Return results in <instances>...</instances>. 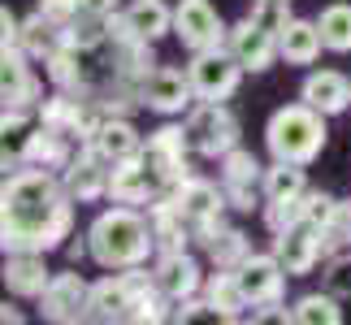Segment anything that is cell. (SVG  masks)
<instances>
[{
  "instance_id": "obj_16",
  "label": "cell",
  "mask_w": 351,
  "mask_h": 325,
  "mask_svg": "<svg viewBox=\"0 0 351 325\" xmlns=\"http://www.w3.org/2000/svg\"><path fill=\"white\" fill-rule=\"evenodd\" d=\"M156 195H165V186H160V178L152 173V165L139 156H126L117 160L113 173H109V200L113 204H134V208H147Z\"/></svg>"
},
{
  "instance_id": "obj_21",
  "label": "cell",
  "mask_w": 351,
  "mask_h": 325,
  "mask_svg": "<svg viewBox=\"0 0 351 325\" xmlns=\"http://www.w3.org/2000/svg\"><path fill=\"white\" fill-rule=\"evenodd\" d=\"M31 108H0V169H22L31 156V134H35Z\"/></svg>"
},
{
  "instance_id": "obj_18",
  "label": "cell",
  "mask_w": 351,
  "mask_h": 325,
  "mask_svg": "<svg viewBox=\"0 0 351 325\" xmlns=\"http://www.w3.org/2000/svg\"><path fill=\"white\" fill-rule=\"evenodd\" d=\"M0 282H5V291L13 295V300H39L44 287L52 282L48 252H5Z\"/></svg>"
},
{
  "instance_id": "obj_36",
  "label": "cell",
  "mask_w": 351,
  "mask_h": 325,
  "mask_svg": "<svg viewBox=\"0 0 351 325\" xmlns=\"http://www.w3.org/2000/svg\"><path fill=\"white\" fill-rule=\"evenodd\" d=\"M217 178L221 182H261L265 178V165H261V156L247 152V147H230L221 160H217Z\"/></svg>"
},
{
  "instance_id": "obj_39",
  "label": "cell",
  "mask_w": 351,
  "mask_h": 325,
  "mask_svg": "<svg viewBox=\"0 0 351 325\" xmlns=\"http://www.w3.org/2000/svg\"><path fill=\"white\" fill-rule=\"evenodd\" d=\"M252 18L261 22V26H269V31H282L295 13H291V0H252Z\"/></svg>"
},
{
  "instance_id": "obj_8",
  "label": "cell",
  "mask_w": 351,
  "mask_h": 325,
  "mask_svg": "<svg viewBox=\"0 0 351 325\" xmlns=\"http://www.w3.org/2000/svg\"><path fill=\"white\" fill-rule=\"evenodd\" d=\"M87 300H91V282L78 274V269H61L52 274V282L39 295V321H52V325H78L87 321Z\"/></svg>"
},
{
  "instance_id": "obj_20",
  "label": "cell",
  "mask_w": 351,
  "mask_h": 325,
  "mask_svg": "<svg viewBox=\"0 0 351 325\" xmlns=\"http://www.w3.org/2000/svg\"><path fill=\"white\" fill-rule=\"evenodd\" d=\"M300 100L321 108L326 117H339L351 108V74L339 70H308L300 83Z\"/></svg>"
},
{
  "instance_id": "obj_35",
  "label": "cell",
  "mask_w": 351,
  "mask_h": 325,
  "mask_svg": "<svg viewBox=\"0 0 351 325\" xmlns=\"http://www.w3.org/2000/svg\"><path fill=\"white\" fill-rule=\"evenodd\" d=\"M347 248H351V200L339 195V204H334L330 221L321 226V252H326V261H330V256H339V252H347Z\"/></svg>"
},
{
  "instance_id": "obj_27",
  "label": "cell",
  "mask_w": 351,
  "mask_h": 325,
  "mask_svg": "<svg viewBox=\"0 0 351 325\" xmlns=\"http://www.w3.org/2000/svg\"><path fill=\"white\" fill-rule=\"evenodd\" d=\"M208 300V308L217 313V321H243L247 317V300H243V287L234 278V269H213L204 278V291H199Z\"/></svg>"
},
{
  "instance_id": "obj_37",
  "label": "cell",
  "mask_w": 351,
  "mask_h": 325,
  "mask_svg": "<svg viewBox=\"0 0 351 325\" xmlns=\"http://www.w3.org/2000/svg\"><path fill=\"white\" fill-rule=\"evenodd\" d=\"M226 186V204L239 217H252V213H265V191L261 182H221Z\"/></svg>"
},
{
  "instance_id": "obj_44",
  "label": "cell",
  "mask_w": 351,
  "mask_h": 325,
  "mask_svg": "<svg viewBox=\"0 0 351 325\" xmlns=\"http://www.w3.org/2000/svg\"><path fill=\"white\" fill-rule=\"evenodd\" d=\"M22 321H26L22 308H13L9 300H0V325H22Z\"/></svg>"
},
{
  "instance_id": "obj_22",
  "label": "cell",
  "mask_w": 351,
  "mask_h": 325,
  "mask_svg": "<svg viewBox=\"0 0 351 325\" xmlns=\"http://www.w3.org/2000/svg\"><path fill=\"white\" fill-rule=\"evenodd\" d=\"M321 52H326V39H321L317 18H291L278 31V57L287 65H317Z\"/></svg>"
},
{
  "instance_id": "obj_11",
  "label": "cell",
  "mask_w": 351,
  "mask_h": 325,
  "mask_svg": "<svg viewBox=\"0 0 351 325\" xmlns=\"http://www.w3.org/2000/svg\"><path fill=\"white\" fill-rule=\"evenodd\" d=\"M195 104V87L186 78V65H156L143 78V108L156 117H186Z\"/></svg>"
},
{
  "instance_id": "obj_31",
  "label": "cell",
  "mask_w": 351,
  "mask_h": 325,
  "mask_svg": "<svg viewBox=\"0 0 351 325\" xmlns=\"http://www.w3.org/2000/svg\"><path fill=\"white\" fill-rule=\"evenodd\" d=\"M261 191H265V204L274 200H295L308 191V165H291V160H269L265 165V178H261Z\"/></svg>"
},
{
  "instance_id": "obj_3",
  "label": "cell",
  "mask_w": 351,
  "mask_h": 325,
  "mask_svg": "<svg viewBox=\"0 0 351 325\" xmlns=\"http://www.w3.org/2000/svg\"><path fill=\"white\" fill-rule=\"evenodd\" d=\"M326 113L304 100H291L274 108V117L265 121V147L274 160H291V165H313L330 143V126Z\"/></svg>"
},
{
  "instance_id": "obj_13",
  "label": "cell",
  "mask_w": 351,
  "mask_h": 325,
  "mask_svg": "<svg viewBox=\"0 0 351 325\" xmlns=\"http://www.w3.org/2000/svg\"><path fill=\"white\" fill-rule=\"evenodd\" d=\"M152 278H156V287L169 295L173 304L178 300H191V295L204 291V265H199V256L186 248V252H156L152 256Z\"/></svg>"
},
{
  "instance_id": "obj_25",
  "label": "cell",
  "mask_w": 351,
  "mask_h": 325,
  "mask_svg": "<svg viewBox=\"0 0 351 325\" xmlns=\"http://www.w3.org/2000/svg\"><path fill=\"white\" fill-rule=\"evenodd\" d=\"M143 139L147 134H139V126H134L130 117H104L91 143H96V152L109 160V165H117V160H126V156H139Z\"/></svg>"
},
{
  "instance_id": "obj_42",
  "label": "cell",
  "mask_w": 351,
  "mask_h": 325,
  "mask_svg": "<svg viewBox=\"0 0 351 325\" xmlns=\"http://www.w3.org/2000/svg\"><path fill=\"white\" fill-rule=\"evenodd\" d=\"M65 261H70V265H83V261H91V243H87V230H83V234H78V230H74V234L70 239H65Z\"/></svg>"
},
{
  "instance_id": "obj_32",
  "label": "cell",
  "mask_w": 351,
  "mask_h": 325,
  "mask_svg": "<svg viewBox=\"0 0 351 325\" xmlns=\"http://www.w3.org/2000/svg\"><path fill=\"white\" fill-rule=\"evenodd\" d=\"M317 26H321V39H326V52L347 57L351 52V5L347 0H330V5L317 13Z\"/></svg>"
},
{
  "instance_id": "obj_7",
  "label": "cell",
  "mask_w": 351,
  "mask_h": 325,
  "mask_svg": "<svg viewBox=\"0 0 351 325\" xmlns=\"http://www.w3.org/2000/svg\"><path fill=\"white\" fill-rule=\"evenodd\" d=\"M243 65L230 52V44H217V48H199L191 52L186 61V78L195 87V100H234V91L243 87Z\"/></svg>"
},
{
  "instance_id": "obj_14",
  "label": "cell",
  "mask_w": 351,
  "mask_h": 325,
  "mask_svg": "<svg viewBox=\"0 0 351 325\" xmlns=\"http://www.w3.org/2000/svg\"><path fill=\"white\" fill-rule=\"evenodd\" d=\"M44 83L35 78V61L22 48L0 52V108H39Z\"/></svg>"
},
{
  "instance_id": "obj_4",
  "label": "cell",
  "mask_w": 351,
  "mask_h": 325,
  "mask_svg": "<svg viewBox=\"0 0 351 325\" xmlns=\"http://www.w3.org/2000/svg\"><path fill=\"white\" fill-rule=\"evenodd\" d=\"M169 200L186 217V226H191V243H195L199 252H208L213 243L230 230V217H226V213H230V204H226L221 178L213 182V178H204V173H186L182 182L169 186Z\"/></svg>"
},
{
  "instance_id": "obj_19",
  "label": "cell",
  "mask_w": 351,
  "mask_h": 325,
  "mask_svg": "<svg viewBox=\"0 0 351 325\" xmlns=\"http://www.w3.org/2000/svg\"><path fill=\"white\" fill-rule=\"evenodd\" d=\"M126 308H130V278H126V269H104V278L91 282L87 321H96V325L126 321Z\"/></svg>"
},
{
  "instance_id": "obj_41",
  "label": "cell",
  "mask_w": 351,
  "mask_h": 325,
  "mask_svg": "<svg viewBox=\"0 0 351 325\" xmlns=\"http://www.w3.org/2000/svg\"><path fill=\"white\" fill-rule=\"evenodd\" d=\"M39 13L65 26V22L74 18V13H83V0H39Z\"/></svg>"
},
{
  "instance_id": "obj_2",
  "label": "cell",
  "mask_w": 351,
  "mask_h": 325,
  "mask_svg": "<svg viewBox=\"0 0 351 325\" xmlns=\"http://www.w3.org/2000/svg\"><path fill=\"white\" fill-rule=\"evenodd\" d=\"M87 243H91V265H100V269L152 265V256H156L147 208H134V204L100 208L87 226Z\"/></svg>"
},
{
  "instance_id": "obj_43",
  "label": "cell",
  "mask_w": 351,
  "mask_h": 325,
  "mask_svg": "<svg viewBox=\"0 0 351 325\" xmlns=\"http://www.w3.org/2000/svg\"><path fill=\"white\" fill-rule=\"evenodd\" d=\"M83 9H87V13H96V18H109V13L121 9V0H83Z\"/></svg>"
},
{
  "instance_id": "obj_34",
  "label": "cell",
  "mask_w": 351,
  "mask_h": 325,
  "mask_svg": "<svg viewBox=\"0 0 351 325\" xmlns=\"http://www.w3.org/2000/svg\"><path fill=\"white\" fill-rule=\"evenodd\" d=\"M252 252H256V248H252V239L243 234L239 226H230V230H226V234L213 243L204 256H208V265H213V269H239Z\"/></svg>"
},
{
  "instance_id": "obj_30",
  "label": "cell",
  "mask_w": 351,
  "mask_h": 325,
  "mask_svg": "<svg viewBox=\"0 0 351 325\" xmlns=\"http://www.w3.org/2000/svg\"><path fill=\"white\" fill-rule=\"evenodd\" d=\"M291 325H343V300L321 291H304L300 300H291Z\"/></svg>"
},
{
  "instance_id": "obj_28",
  "label": "cell",
  "mask_w": 351,
  "mask_h": 325,
  "mask_svg": "<svg viewBox=\"0 0 351 325\" xmlns=\"http://www.w3.org/2000/svg\"><path fill=\"white\" fill-rule=\"evenodd\" d=\"M65 44L61 39V22H52V18H44V13H31V18H22V35H18V48L31 57L35 65H44L52 52H57Z\"/></svg>"
},
{
  "instance_id": "obj_12",
  "label": "cell",
  "mask_w": 351,
  "mask_h": 325,
  "mask_svg": "<svg viewBox=\"0 0 351 325\" xmlns=\"http://www.w3.org/2000/svg\"><path fill=\"white\" fill-rule=\"evenodd\" d=\"M109 173L113 165L96 152V143H78L74 160L61 169V182L74 195V204H104L109 200Z\"/></svg>"
},
{
  "instance_id": "obj_1",
  "label": "cell",
  "mask_w": 351,
  "mask_h": 325,
  "mask_svg": "<svg viewBox=\"0 0 351 325\" xmlns=\"http://www.w3.org/2000/svg\"><path fill=\"white\" fill-rule=\"evenodd\" d=\"M78 204L61 173L22 165L0 178V256L5 252H61L74 234Z\"/></svg>"
},
{
  "instance_id": "obj_10",
  "label": "cell",
  "mask_w": 351,
  "mask_h": 325,
  "mask_svg": "<svg viewBox=\"0 0 351 325\" xmlns=\"http://www.w3.org/2000/svg\"><path fill=\"white\" fill-rule=\"evenodd\" d=\"M239 287H243V300H247V313L252 308H269V304H282L287 300V265L278 261L274 252H252L247 261L234 269Z\"/></svg>"
},
{
  "instance_id": "obj_38",
  "label": "cell",
  "mask_w": 351,
  "mask_h": 325,
  "mask_svg": "<svg viewBox=\"0 0 351 325\" xmlns=\"http://www.w3.org/2000/svg\"><path fill=\"white\" fill-rule=\"evenodd\" d=\"M321 287L330 295H339V300H351V248L330 256L326 261V274H321Z\"/></svg>"
},
{
  "instance_id": "obj_6",
  "label": "cell",
  "mask_w": 351,
  "mask_h": 325,
  "mask_svg": "<svg viewBox=\"0 0 351 325\" xmlns=\"http://www.w3.org/2000/svg\"><path fill=\"white\" fill-rule=\"evenodd\" d=\"M191 156H195V147H191V134H186V121H173L165 117L160 126L143 139V160L152 165V173L160 178V186H169L173 182H182L186 173H195L191 169Z\"/></svg>"
},
{
  "instance_id": "obj_24",
  "label": "cell",
  "mask_w": 351,
  "mask_h": 325,
  "mask_svg": "<svg viewBox=\"0 0 351 325\" xmlns=\"http://www.w3.org/2000/svg\"><path fill=\"white\" fill-rule=\"evenodd\" d=\"M74 152H78V143H74L65 130L48 126V121H35V134H31V156H26V165H39V169L61 173V169L74 160Z\"/></svg>"
},
{
  "instance_id": "obj_26",
  "label": "cell",
  "mask_w": 351,
  "mask_h": 325,
  "mask_svg": "<svg viewBox=\"0 0 351 325\" xmlns=\"http://www.w3.org/2000/svg\"><path fill=\"white\" fill-rule=\"evenodd\" d=\"M87 52H78V48H57L52 57L44 61V74H48V83L52 87H61V91H74V96H91L96 91V83H91V74H87Z\"/></svg>"
},
{
  "instance_id": "obj_40",
  "label": "cell",
  "mask_w": 351,
  "mask_h": 325,
  "mask_svg": "<svg viewBox=\"0 0 351 325\" xmlns=\"http://www.w3.org/2000/svg\"><path fill=\"white\" fill-rule=\"evenodd\" d=\"M18 35H22V18L9 5H0V52L18 48Z\"/></svg>"
},
{
  "instance_id": "obj_45",
  "label": "cell",
  "mask_w": 351,
  "mask_h": 325,
  "mask_svg": "<svg viewBox=\"0 0 351 325\" xmlns=\"http://www.w3.org/2000/svg\"><path fill=\"white\" fill-rule=\"evenodd\" d=\"M0 178H5V169H0Z\"/></svg>"
},
{
  "instance_id": "obj_5",
  "label": "cell",
  "mask_w": 351,
  "mask_h": 325,
  "mask_svg": "<svg viewBox=\"0 0 351 325\" xmlns=\"http://www.w3.org/2000/svg\"><path fill=\"white\" fill-rule=\"evenodd\" d=\"M182 121H186L195 156H204V160H221L243 139V121L226 100H195Z\"/></svg>"
},
{
  "instance_id": "obj_33",
  "label": "cell",
  "mask_w": 351,
  "mask_h": 325,
  "mask_svg": "<svg viewBox=\"0 0 351 325\" xmlns=\"http://www.w3.org/2000/svg\"><path fill=\"white\" fill-rule=\"evenodd\" d=\"M61 39L65 48H78V52H96V48H109V26H104V18H96V13H74L70 22L61 26Z\"/></svg>"
},
{
  "instance_id": "obj_17",
  "label": "cell",
  "mask_w": 351,
  "mask_h": 325,
  "mask_svg": "<svg viewBox=\"0 0 351 325\" xmlns=\"http://www.w3.org/2000/svg\"><path fill=\"white\" fill-rule=\"evenodd\" d=\"M269 252L287 265L291 278H308L317 265H326V252H321V226H313V221H300V226L274 234V248Z\"/></svg>"
},
{
  "instance_id": "obj_23",
  "label": "cell",
  "mask_w": 351,
  "mask_h": 325,
  "mask_svg": "<svg viewBox=\"0 0 351 325\" xmlns=\"http://www.w3.org/2000/svg\"><path fill=\"white\" fill-rule=\"evenodd\" d=\"M147 221H152V239H156V252H186L195 248L191 243V226H186V217L178 213V204L165 195H156L152 204H147Z\"/></svg>"
},
{
  "instance_id": "obj_9",
  "label": "cell",
  "mask_w": 351,
  "mask_h": 325,
  "mask_svg": "<svg viewBox=\"0 0 351 325\" xmlns=\"http://www.w3.org/2000/svg\"><path fill=\"white\" fill-rule=\"evenodd\" d=\"M230 26L217 13L213 0H178L173 5V39L186 48V52H199V48H217L226 44Z\"/></svg>"
},
{
  "instance_id": "obj_29",
  "label": "cell",
  "mask_w": 351,
  "mask_h": 325,
  "mask_svg": "<svg viewBox=\"0 0 351 325\" xmlns=\"http://www.w3.org/2000/svg\"><path fill=\"white\" fill-rule=\"evenodd\" d=\"M121 9H126L134 31H139L143 39H152V44H160L165 35H173V5L169 0H130V5H121Z\"/></svg>"
},
{
  "instance_id": "obj_15",
  "label": "cell",
  "mask_w": 351,
  "mask_h": 325,
  "mask_svg": "<svg viewBox=\"0 0 351 325\" xmlns=\"http://www.w3.org/2000/svg\"><path fill=\"white\" fill-rule=\"evenodd\" d=\"M226 44H230V52L239 57V65H243L247 74H265V70H274V61H282V57H278V31L261 26L252 13L230 26Z\"/></svg>"
}]
</instances>
